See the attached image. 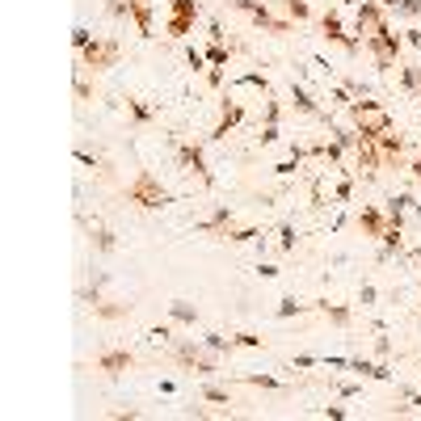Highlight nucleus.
I'll list each match as a JSON object with an SVG mask.
<instances>
[{
    "label": "nucleus",
    "instance_id": "nucleus-1",
    "mask_svg": "<svg viewBox=\"0 0 421 421\" xmlns=\"http://www.w3.org/2000/svg\"><path fill=\"white\" fill-rule=\"evenodd\" d=\"M350 122H354V131H358L363 139H380V135L392 131V114H388L380 101H367V97L350 105Z\"/></svg>",
    "mask_w": 421,
    "mask_h": 421
},
{
    "label": "nucleus",
    "instance_id": "nucleus-2",
    "mask_svg": "<svg viewBox=\"0 0 421 421\" xmlns=\"http://www.w3.org/2000/svg\"><path fill=\"white\" fill-rule=\"evenodd\" d=\"M127 198H131V202H139V207H148V211H156V207H164V202H169L164 186H160L152 173H139V177L127 186Z\"/></svg>",
    "mask_w": 421,
    "mask_h": 421
},
{
    "label": "nucleus",
    "instance_id": "nucleus-3",
    "mask_svg": "<svg viewBox=\"0 0 421 421\" xmlns=\"http://www.w3.org/2000/svg\"><path fill=\"white\" fill-rule=\"evenodd\" d=\"M118 55H122V46L114 42V38H93L84 51H80V59H84V67H114L118 63Z\"/></svg>",
    "mask_w": 421,
    "mask_h": 421
},
{
    "label": "nucleus",
    "instance_id": "nucleus-4",
    "mask_svg": "<svg viewBox=\"0 0 421 421\" xmlns=\"http://www.w3.org/2000/svg\"><path fill=\"white\" fill-rule=\"evenodd\" d=\"M354 13H358L354 21H358V34H363V42L388 30V17H384V4H375V0H363V4L354 8Z\"/></svg>",
    "mask_w": 421,
    "mask_h": 421
},
{
    "label": "nucleus",
    "instance_id": "nucleus-5",
    "mask_svg": "<svg viewBox=\"0 0 421 421\" xmlns=\"http://www.w3.org/2000/svg\"><path fill=\"white\" fill-rule=\"evenodd\" d=\"M177 164H181L186 173H194L202 186H215V177H211L207 156H202V148H198V143H177Z\"/></svg>",
    "mask_w": 421,
    "mask_h": 421
},
{
    "label": "nucleus",
    "instance_id": "nucleus-6",
    "mask_svg": "<svg viewBox=\"0 0 421 421\" xmlns=\"http://www.w3.org/2000/svg\"><path fill=\"white\" fill-rule=\"evenodd\" d=\"M169 4H173V17H169V25H164V30H169V38H177V42H181V38L194 30L198 0H169Z\"/></svg>",
    "mask_w": 421,
    "mask_h": 421
},
{
    "label": "nucleus",
    "instance_id": "nucleus-7",
    "mask_svg": "<svg viewBox=\"0 0 421 421\" xmlns=\"http://www.w3.org/2000/svg\"><path fill=\"white\" fill-rule=\"evenodd\" d=\"M240 122H245V105H240V101H224V114H219V122H215V131H211L207 139L219 143V139H228Z\"/></svg>",
    "mask_w": 421,
    "mask_h": 421
},
{
    "label": "nucleus",
    "instance_id": "nucleus-8",
    "mask_svg": "<svg viewBox=\"0 0 421 421\" xmlns=\"http://www.w3.org/2000/svg\"><path fill=\"white\" fill-rule=\"evenodd\" d=\"M358 228H363L367 236H384V232H388V215L375 211V207H363V211H358Z\"/></svg>",
    "mask_w": 421,
    "mask_h": 421
},
{
    "label": "nucleus",
    "instance_id": "nucleus-9",
    "mask_svg": "<svg viewBox=\"0 0 421 421\" xmlns=\"http://www.w3.org/2000/svg\"><path fill=\"white\" fill-rule=\"evenodd\" d=\"M202 354H207V346H198V342H181V346H173V363L186 367V371H194Z\"/></svg>",
    "mask_w": 421,
    "mask_h": 421
},
{
    "label": "nucleus",
    "instance_id": "nucleus-10",
    "mask_svg": "<svg viewBox=\"0 0 421 421\" xmlns=\"http://www.w3.org/2000/svg\"><path fill=\"white\" fill-rule=\"evenodd\" d=\"M350 371H358L363 380H380V384L392 380V371H388L384 363H367V358H350Z\"/></svg>",
    "mask_w": 421,
    "mask_h": 421
},
{
    "label": "nucleus",
    "instance_id": "nucleus-11",
    "mask_svg": "<svg viewBox=\"0 0 421 421\" xmlns=\"http://www.w3.org/2000/svg\"><path fill=\"white\" fill-rule=\"evenodd\" d=\"M131 363H135V358H131L127 350H110V354H101V358H97V367H101V371H110V375H118V371H127Z\"/></svg>",
    "mask_w": 421,
    "mask_h": 421
},
{
    "label": "nucleus",
    "instance_id": "nucleus-12",
    "mask_svg": "<svg viewBox=\"0 0 421 421\" xmlns=\"http://www.w3.org/2000/svg\"><path fill=\"white\" fill-rule=\"evenodd\" d=\"M131 17H135L139 34L152 38V30H156V25H152V0H135V4H131Z\"/></svg>",
    "mask_w": 421,
    "mask_h": 421
},
{
    "label": "nucleus",
    "instance_id": "nucleus-13",
    "mask_svg": "<svg viewBox=\"0 0 421 421\" xmlns=\"http://www.w3.org/2000/svg\"><path fill=\"white\" fill-rule=\"evenodd\" d=\"M169 316H173L177 325H198V308H194L190 299H173V304H169Z\"/></svg>",
    "mask_w": 421,
    "mask_h": 421
},
{
    "label": "nucleus",
    "instance_id": "nucleus-14",
    "mask_svg": "<svg viewBox=\"0 0 421 421\" xmlns=\"http://www.w3.org/2000/svg\"><path fill=\"white\" fill-rule=\"evenodd\" d=\"M291 97H295V110H299V114H308V118H320V110H316V101H312V93H308L304 84H291Z\"/></svg>",
    "mask_w": 421,
    "mask_h": 421
},
{
    "label": "nucleus",
    "instance_id": "nucleus-15",
    "mask_svg": "<svg viewBox=\"0 0 421 421\" xmlns=\"http://www.w3.org/2000/svg\"><path fill=\"white\" fill-rule=\"evenodd\" d=\"M320 30H325L329 42H342V46H346V34H342V17H337V13H325V17H320Z\"/></svg>",
    "mask_w": 421,
    "mask_h": 421
},
{
    "label": "nucleus",
    "instance_id": "nucleus-16",
    "mask_svg": "<svg viewBox=\"0 0 421 421\" xmlns=\"http://www.w3.org/2000/svg\"><path fill=\"white\" fill-rule=\"evenodd\" d=\"M93 312L101 320H122V316H131V304H93Z\"/></svg>",
    "mask_w": 421,
    "mask_h": 421
},
{
    "label": "nucleus",
    "instance_id": "nucleus-17",
    "mask_svg": "<svg viewBox=\"0 0 421 421\" xmlns=\"http://www.w3.org/2000/svg\"><path fill=\"white\" fill-rule=\"evenodd\" d=\"M93 249H97V253H114V249H118L114 232H110V228H93Z\"/></svg>",
    "mask_w": 421,
    "mask_h": 421
},
{
    "label": "nucleus",
    "instance_id": "nucleus-18",
    "mask_svg": "<svg viewBox=\"0 0 421 421\" xmlns=\"http://www.w3.org/2000/svg\"><path fill=\"white\" fill-rule=\"evenodd\" d=\"M401 84H405L409 93H417V97H421V67H417V63H409V67H401Z\"/></svg>",
    "mask_w": 421,
    "mask_h": 421
},
{
    "label": "nucleus",
    "instance_id": "nucleus-19",
    "mask_svg": "<svg viewBox=\"0 0 421 421\" xmlns=\"http://www.w3.org/2000/svg\"><path fill=\"white\" fill-rule=\"evenodd\" d=\"M320 312H325L333 325H342V329L350 325V308H337V304H329V299H325V304H320Z\"/></svg>",
    "mask_w": 421,
    "mask_h": 421
},
{
    "label": "nucleus",
    "instance_id": "nucleus-20",
    "mask_svg": "<svg viewBox=\"0 0 421 421\" xmlns=\"http://www.w3.org/2000/svg\"><path fill=\"white\" fill-rule=\"evenodd\" d=\"M299 312H304V304H299L295 295H287V299L278 304V312H274V316H278V320H291V316H299Z\"/></svg>",
    "mask_w": 421,
    "mask_h": 421
},
{
    "label": "nucleus",
    "instance_id": "nucleus-21",
    "mask_svg": "<svg viewBox=\"0 0 421 421\" xmlns=\"http://www.w3.org/2000/svg\"><path fill=\"white\" fill-rule=\"evenodd\" d=\"M295 240H299V236H295V228H291V224H283V228H278V249H283V253H295Z\"/></svg>",
    "mask_w": 421,
    "mask_h": 421
},
{
    "label": "nucleus",
    "instance_id": "nucleus-22",
    "mask_svg": "<svg viewBox=\"0 0 421 421\" xmlns=\"http://www.w3.org/2000/svg\"><path fill=\"white\" fill-rule=\"evenodd\" d=\"M224 236H228L232 245H249V240H257L261 232H257V228H236V232H224Z\"/></svg>",
    "mask_w": 421,
    "mask_h": 421
},
{
    "label": "nucleus",
    "instance_id": "nucleus-23",
    "mask_svg": "<svg viewBox=\"0 0 421 421\" xmlns=\"http://www.w3.org/2000/svg\"><path fill=\"white\" fill-rule=\"evenodd\" d=\"M202 346H207V350H215V354H224V350H232V342H228L224 333H207V337H202Z\"/></svg>",
    "mask_w": 421,
    "mask_h": 421
},
{
    "label": "nucleus",
    "instance_id": "nucleus-24",
    "mask_svg": "<svg viewBox=\"0 0 421 421\" xmlns=\"http://www.w3.org/2000/svg\"><path fill=\"white\" fill-rule=\"evenodd\" d=\"M287 13H291V21H308V17H312L308 0H287Z\"/></svg>",
    "mask_w": 421,
    "mask_h": 421
},
{
    "label": "nucleus",
    "instance_id": "nucleus-25",
    "mask_svg": "<svg viewBox=\"0 0 421 421\" xmlns=\"http://www.w3.org/2000/svg\"><path fill=\"white\" fill-rule=\"evenodd\" d=\"M245 384H249V388H266V392H274V388H278V380H274V375H245Z\"/></svg>",
    "mask_w": 421,
    "mask_h": 421
},
{
    "label": "nucleus",
    "instance_id": "nucleus-26",
    "mask_svg": "<svg viewBox=\"0 0 421 421\" xmlns=\"http://www.w3.org/2000/svg\"><path fill=\"white\" fill-rule=\"evenodd\" d=\"M202 396L215 405H228V388H219V384H202Z\"/></svg>",
    "mask_w": 421,
    "mask_h": 421
},
{
    "label": "nucleus",
    "instance_id": "nucleus-27",
    "mask_svg": "<svg viewBox=\"0 0 421 421\" xmlns=\"http://www.w3.org/2000/svg\"><path fill=\"white\" fill-rule=\"evenodd\" d=\"M127 110H131V118H135V122H148V118L156 114V110H148L143 101H127Z\"/></svg>",
    "mask_w": 421,
    "mask_h": 421
},
{
    "label": "nucleus",
    "instance_id": "nucleus-28",
    "mask_svg": "<svg viewBox=\"0 0 421 421\" xmlns=\"http://www.w3.org/2000/svg\"><path fill=\"white\" fill-rule=\"evenodd\" d=\"M257 139H261V148H270V143H278V139H283V131H278V122H266V131H261Z\"/></svg>",
    "mask_w": 421,
    "mask_h": 421
},
{
    "label": "nucleus",
    "instance_id": "nucleus-29",
    "mask_svg": "<svg viewBox=\"0 0 421 421\" xmlns=\"http://www.w3.org/2000/svg\"><path fill=\"white\" fill-rule=\"evenodd\" d=\"M350 194H354V181L346 177V181H337V190H333V202H350Z\"/></svg>",
    "mask_w": 421,
    "mask_h": 421
},
{
    "label": "nucleus",
    "instance_id": "nucleus-30",
    "mask_svg": "<svg viewBox=\"0 0 421 421\" xmlns=\"http://www.w3.org/2000/svg\"><path fill=\"white\" fill-rule=\"evenodd\" d=\"M375 299H380V291H375L371 283H363V287H358V304H363V308H371Z\"/></svg>",
    "mask_w": 421,
    "mask_h": 421
},
{
    "label": "nucleus",
    "instance_id": "nucleus-31",
    "mask_svg": "<svg viewBox=\"0 0 421 421\" xmlns=\"http://www.w3.org/2000/svg\"><path fill=\"white\" fill-rule=\"evenodd\" d=\"M396 13H401V17H421V0H401Z\"/></svg>",
    "mask_w": 421,
    "mask_h": 421
},
{
    "label": "nucleus",
    "instance_id": "nucleus-32",
    "mask_svg": "<svg viewBox=\"0 0 421 421\" xmlns=\"http://www.w3.org/2000/svg\"><path fill=\"white\" fill-rule=\"evenodd\" d=\"M76 97H80V101H89V97H93V84L84 80V72H76Z\"/></svg>",
    "mask_w": 421,
    "mask_h": 421
},
{
    "label": "nucleus",
    "instance_id": "nucleus-33",
    "mask_svg": "<svg viewBox=\"0 0 421 421\" xmlns=\"http://www.w3.org/2000/svg\"><path fill=\"white\" fill-rule=\"evenodd\" d=\"M72 42H76V51H84L93 38H89V30H84V25H76V30H72Z\"/></svg>",
    "mask_w": 421,
    "mask_h": 421
},
{
    "label": "nucleus",
    "instance_id": "nucleus-34",
    "mask_svg": "<svg viewBox=\"0 0 421 421\" xmlns=\"http://www.w3.org/2000/svg\"><path fill=\"white\" fill-rule=\"evenodd\" d=\"M148 337H152V342H160V346H164V342H173V329H169V325H156V329H152V333H148Z\"/></svg>",
    "mask_w": 421,
    "mask_h": 421
},
{
    "label": "nucleus",
    "instance_id": "nucleus-35",
    "mask_svg": "<svg viewBox=\"0 0 421 421\" xmlns=\"http://www.w3.org/2000/svg\"><path fill=\"white\" fill-rule=\"evenodd\" d=\"M232 342H236V346H249V350H257V346H261V337H257V333H236Z\"/></svg>",
    "mask_w": 421,
    "mask_h": 421
},
{
    "label": "nucleus",
    "instance_id": "nucleus-36",
    "mask_svg": "<svg viewBox=\"0 0 421 421\" xmlns=\"http://www.w3.org/2000/svg\"><path fill=\"white\" fill-rule=\"evenodd\" d=\"M295 169H299V160H295V156H291V160H283V164H274V173H278V177H291Z\"/></svg>",
    "mask_w": 421,
    "mask_h": 421
},
{
    "label": "nucleus",
    "instance_id": "nucleus-37",
    "mask_svg": "<svg viewBox=\"0 0 421 421\" xmlns=\"http://www.w3.org/2000/svg\"><path fill=\"white\" fill-rule=\"evenodd\" d=\"M375 354H380V358H388V354H392V342L384 337V329H380V337H375Z\"/></svg>",
    "mask_w": 421,
    "mask_h": 421
},
{
    "label": "nucleus",
    "instance_id": "nucleus-38",
    "mask_svg": "<svg viewBox=\"0 0 421 421\" xmlns=\"http://www.w3.org/2000/svg\"><path fill=\"white\" fill-rule=\"evenodd\" d=\"M278 114H283V105L270 97V101H266V122H278Z\"/></svg>",
    "mask_w": 421,
    "mask_h": 421
},
{
    "label": "nucleus",
    "instance_id": "nucleus-39",
    "mask_svg": "<svg viewBox=\"0 0 421 421\" xmlns=\"http://www.w3.org/2000/svg\"><path fill=\"white\" fill-rule=\"evenodd\" d=\"M257 274H261V278H278L283 270H278V266H270V261H257Z\"/></svg>",
    "mask_w": 421,
    "mask_h": 421
},
{
    "label": "nucleus",
    "instance_id": "nucleus-40",
    "mask_svg": "<svg viewBox=\"0 0 421 421\" xmlns=\"http://www.w3.org/2000/svg\"><path fill=\"white\" fill-rule=\"evenodd\" d=\"M232 8H240V13H249V17H253L261 4H257V0H232Z\"/></svg>",
    "mask_w": 421,
    "mask_h": 421
},
{
    "label": "nucleus",
    "instance_id": "nucleus-41",
    "mask_svg": "<svg viewBox=\"0 0 421 421\" xmlns=\"http://www.w3.org/2000/svg\"><path fill=\"white\" fill-rule=\"evenodd\" d=\"M405 42H409V46H417V51H421V30H405Z\"/></svg>",
    "mask_w": 421,
    "mask_h": 421
},
{
    "label": "nucleus",
    "instance_id": "nucleus-42",
    "mask_svg": "<svg viewBox=\"0 0 421 421\" xmlns=\"http://www.w3.org/2000/svg\"><path fill=\"white\" fill-rule=\"evenodd\" d=\"M325 417H333V421H342V417H346V409H342V405H329V409H325Z\"/></svg>",
    "mask_w": 421,
    "mask_h": 421
},
{
    "label": "nucleus",
    "instance_id": "nucleus-43",
    "mask_svg": "<svg viewBox=\"0 0 421 421\" xmlns=\"http://www.w3.org/2000/svg\"><path fill=\"white\" fill-rule=\"evenodd\" d=\"M413 177H417V181H421V156H417V160H413Z\"/></svg>",
    "mask_w": 421,
    "mask_h": 421
}]
</instances>
